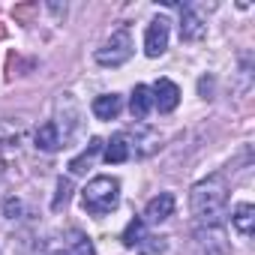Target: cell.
Returning a JSON list of instances; mask_svg holds the SVG:
<instances>
[{
  "instance_id": "cell-1",
  "label": "cell",
  "mask_w": 255,
  "mask_h": 255,
  "mask_svg": "<svg viewBox=\"0 0 255 255\" xmlns=\"http://www.w3.org/2000/svg\"><path fill=\"white\" fill-rule=\"evenodd\" d=\"M189 204H192V213L198 222L204 225H219L222 216H225V207H228V186L222 177H207L201 183L192 186V195H189Z\"/></svg>"
},
{
  "instance_id": "cell-2",
  "label": "cell",
  "mask_w": 255,
  "mask_h": 255,
  "mask_svg": "<svg viewBox=\"0 0 255 255\" xmlns=\"http://www.w3.org/2000/svg\"><path fill=\"white\" fill-rule=\"evenodd\" d=\"M120 204V183L117 177H93L81 189V207L93 216H105Z\"/></svg>"
},
{
  "instance_id": "cell-3",
  "label": "cell",
  "mask_w": 255,
  "mask_h": 255,
  "mask_svg": "<svg viewBox=\"0 0 255 255\" xmlns=\"http://www.w3.org/2000/svg\"><path fill=\"white\" fill-rule=\"evenodd\" d=\"M129 57H132V33L126 30V27L114 30V33L96 48V63H99V66H120V63H126Z\"/></svg>"
},
{
  "instance_id": "cell-4",
  "label": "cell",
  "mask_w": 255,
  "mask_h": 255,
  "mask_svg": "<svg viewBox=\"0 0 255 255\" xmlns=\"http://www.w3.org/2000/svg\"><path fill=\"white\" fill-rule=\"evenodd\" d=\"M165 48H168V18L159 15L150 21L147 33H144V54L159 57V54H165Z\"/></svg>"
},
{
  "instance_id": "cell-5",
  "label": "cell",
  "mask_w": 255,
  "mask_h": 255,
  "mask_svg": "<svg viewBox=\"0 0 255 255\" xmlns=\"http://www.w3.org/2000/svg\"><path fill=\"white\" fill-rule=\"evenodd\" d=\"M204 33H207V24L198 15V9L183 6V12H180V39L183 42H198V39H204Z\"/></svg>"
},
{
  "instance_id": "cell-6",
  "label": "cell",
  "mask_w": 255,
  "mask_h": 255,
  "mask_svg": "<svg viewBox=\"0 0 255 255\" xmlns=\"http://www.w3.org/2000/svg\"><path fill=\"white\" fill-rule=\"evenodd\" d=\"M153 105L162 111V114H168V111H174L177 108V102H180V87L171 81V78H159L156 84H153Z\"/></svg>"
},
{
  "instance_id": "cell-7",
  "label": "cell",
  "mask_w": 255,
  "mask_h": 255,
  "mask_svg": "<svg viewBox=\"0 0 255 255\" xmlns=\"http://www.w3.org/2000/svg\"><path fill=\"white\" fill-rule=\"evenodd\" d=\"M174 213V195L171 192H159L156 198L147 201L144 207V222H165Z\"/></svg>"
},
{
  "instance_id": "cell-8",
  "label": "cell",
  "mask_w": 255,
  "mask_h": 255,
  "mask_svg": "<svg viewBox=\"0 0 255 255\" xmlns=\"http://www.w3.org/2000/svg\"><path fill=\"white\" fill-rule=\"evenodd\" d=\"M36 147H39V150H45V153H54V150H60V147H63V138H60V129L54 126V120L42 123L39 129H36Z\"/></svg>"
},
{
  "instance_id": "cell-9",
  "label": "cell",
  "mask_w": 255,
  "mask_h": 255,
  "mask_svg": "<svg viewBox=\"0 0 255 255\" xmlns=\"http://www.w3.org/2000/svg\"><path fill=\"white\" fill-rule=\"evenodd\" d=\"M129 108H132V117H138V120H144V117L150 114V108H153V93H150L147 84H135V87H132Z\"/></svg>"
},
{
  "instance_id": "cell-10",
  "label": "cell",
  "mask_w": 255,
  "mask_h": 255,
  "mask_svg": "<svg viewBox=\"0 0 255 255\" xmlns=\"http://www.w3.org/2000/svg\"><path fill=\"white\" fill-rule=\"evenodd\" d=\"M120 108H123V99L117 93H102V96L93 99V114L99 120H114L120 114Z\"/></svg>"
},
{
  "instance_id": "cell-11",
  "label": "cell",
  "mask_w": 255,
  "mask_h": 255,
  "mask_svg": "<svg viewBox=\"0 0 255 255\" xmlns=\"http://www.w3.org/2000/svg\"><path fill=\"white\" fill-rule=\"evenodd\" d=\"M99 150H102V138H90V144L69 162V171H72V174H84V171L93 165V159L99 156Z\"/></svg>"
},
{
  "instance_id": "cell-12",
  "label": "cell",
  "mask_w": 255,
  "mask_h": 255,
  "mask_svg": "<svg viewBox=\"0 0 255 255\" xmlns=\"http://www.w3.org/2000/svg\"><path fill=\"white\" fill-rule=\"evenodd\" d=\"M129 159V141H126V135L123 132H117L111 141H108V147H105V162L111 165H117V162H126Z\"/></svg>"
},
{
  "instance_id": "cell-13",
  "label": "cell",
  "mask_w": 255,
  "mask_h": 255,
  "mask_svg": "<svg viewBox=\"0 0 255 255\" xmlns=\"http://www.w3.org/2000/svg\"><path fill=\"white\" fill-rule=\"evenodd\" d=\"M231 222H234V228H237L243 237H249V234H252V225H255V207H252V204H240V207L234 210Z\"/></svg>"
},
{
  "instance_id": "cell-14",
  "label": "cell",
  "mask_w": 255,
  "mask_h": 255,
  "mask_svg": "<svg viewBox=\"0 0 255 255\" xmlns=\"http://www.w3.org/2000/svg\"><path fill=\"white\" fill-rule=\"evenodd\" d=\"M141 240H144V219L135 216L129 225H126V231H123V246L135 249V246H141Z\"/></svg>"
},
{
  "instance_id": "cell-15",
  "label": "cell",
  "mask_w": 255,
  "mask_h": 255,
  "mask_svg": "<svg viewBox=\"0 0 255 255\" xmlns=\"http://www.w3.org/2000/svg\"><path fill=\"white\" fill-rule=\"evenodd\" d=\"M66 255H96L93 240L84 237L81 231H75V234H72V243H69V249H66Z\"/></svg>"
},
{
  "instance_id": "cell-16",
  "label": "cell",
  "mask_w": 255,
  "mask_h": 255,
  "mask_svg": "<svg viewBox=\"0 0 255 255\" xmlns=\"http://www.w3.org/2000/svg\"><path fill=\"white\" fill-rule=\"evenodd\" d=\"M69 192H72V183L60 177V180H57V198H54V210H60V207L69 201Z\"/></svg>"
}]
</instances>
